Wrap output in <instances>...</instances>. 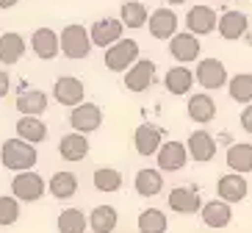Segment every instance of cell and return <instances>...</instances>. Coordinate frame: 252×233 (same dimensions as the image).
<instances>
[{
    "label": "cell",
    "mask_w": 252,
    "mask_h": 233,
    "mask_svg": "<svg viewBox=\"0 0 252 233\" xmlns=\"http://www.w3.org/2000/svg\"><path fill=\"white\" fill-rule=\"evenodd\" d=\"M0 161L11 172H28L31 166H36V147L31 142H25V139H20V136H14V139L3 142Z\"/></svg>",
    "instance_id": "cell-1"
},
{
    "label": "cell",
    "mask_w": 252,
    "mask_h": 233,
    "mask_svg": "<svg viewBox=\"0 0 252 233\" xmlns=\"http://www.w3.org/2000/svg\"><path fill=\"white\" fill-rule=\"evenodd\" d=\"M47 192V181L39 172L28 169V172H17L14 181H11V195L20 200V203H36L42 200Z\"/></svg>",
    "instance_id": "cell-2"
},
{
    "label": "cell",
    "mask_w": 252,
    "mask_h": 233,
    "mask_svg": "<svg viewBox=\"0 0 252 233\" xmlns=\"http://www.w3.org/2000/svg\"><path fill=\"white\" fill-rule=\"evenodd\" d=\"M92 47L94 45H92L89 28L72 23V25H67V28L61 31V53H64L67 59H86Z\"/></svg>",
    "instance_id": "cell-3"
},
{
    "label": "cell",
    "mask_w": 252,
    "mask_h": 233,
    "mask_svg": "<svg viewBox=\"0 0 252 233\" xmlns=\"http://www.w3.org/2000/svg\"><path fill=\"white\" fill-rule=\"evenodd\" d=\"M139 61V42L136 39H119L117 45L105 50V67L111 72H127Z\"/></svg>",
    "instance_id": "cell-4"
},
{
    "label": "cell",
    "mask_w": 252,
    "mask_h": 233,
    "mask_svg": "<svg viewBox=\"0 0 252 233\" xmlns=\"http://www.w3.org/2000/svg\"><path fill=\"white\" fill-rule=\"evenodd\" d=\"M194 78H197V83H200L202 89L214 92V89H222V86H227V69H224V64L219 59H202L200 64H197V72H194Z\"/></svg>",
    "instance_id": "cell-5"
},
{
    "label": "cell",
    "mask_w": 252,
    "mask_h": 233,
    "mask_svg": "<svg viewBox=\"0 0 252 233\" xmlns=\"http://www.w3.org/2000/svg\"><path fill=\"white\" fill-rule=\"evenodd\" d=\"M122 31H125V23H122V20H117V17H103V20H97L89 28L92 45L108 50L111 45H117L119 39H122Z\"/></svg>",
    "instance_id": "cell-6"
},
{
    "label": "cell",
    "mask_w": 252,
    "mask_h": 233,
    "mask_svg": "<svg viewBox=\"0 0 252 233\" xmlns=\"http://www.w3.org/2000/svg\"><path fill=\"white\" fill-rule=\"evenodd\" d=\"M69 125L75 133H92L103 125V111L94 103H81L69 111Z\"/></svg>",
    "instance_id": "cell-7"
},
{
    "label": "cell",
    "mask_w": 252,
    "mask_h": 233,
    "mask_svg": "<svg viewBox=\"0 0 252 233\" xmlns=\"http://www.w3.org/2000/svg\"><path fill=\"white\" fill-rule=\"evenodd\" d=\"M156 83V61L139 59L133 67L125 72V86L127 92H144Z\"/></svg>",
    "instance_id": "cell-8"
},
{
    "label": "cell",
    "mask_w": 252,
    "mask_h": 233,
    "mask_svg": "<svg viewBox=\"0 0 252 233\" xmlns=\"http://www.w3.org/2000/svg\"><path fill=\"white\" fill-rule=\"evenodd\" d=\"M53 98L59 100L61 105H69V108H75V105L83 103V98H86V89H83V83L78 81L75 75H61L59 81H56V86H53Z\"/></svg>",
    "instance_id": "cell-9"
},
{
    "label": "cell",
    "mask_w": 252,
    "mask_h": 233,
    "mask_svg": "<svg viewBox=\"0 0 252 233\" xmlns=\"http://www.w3.org/2000/svg\"><path fill=\"white\" fill-rule=\"evenodd\" d=\"M216 25H219V20H216V11L211 6H191L189 14H186V28L194 36H205Z\"/></svg>",
    "instance_id": "cell-10"
},
{
    "label": "cell",
    "mask_w": 252,
    "mask_h": 233,
    "mask_svg": "<svg viewBox=\"0 0 252 233\" xmlns=\"http://www.w3.org/2000/svg\"><path fill=\"white\" fill-rule=\"evenodd\" d=\"M200 36H194V33H175L169 39V53L172 59H178L180 64H189V61H197L200 59Z\"/></svg>",
    "instance_id": "cell-11"
},
{
    "label": "cell",
    "mask_w": 252,
    "mask_h": 233,
    "mask_svg": "<svg viewBox=\"0 0 252 233\" xmlns=\"http://www.w3.org/2000/svg\"><path fill=\"white\" fill-rule=\"evenodd\" d=\"M186 161H189V147L183 142H163L161 150H158V166H161L163 172H178L183 169Z\"/></svg>",
    "instance_id": "cell-12"
},
{
    "label": "cell",
    "mask_w": 252,
    "mask_h": 233,
    "mask_svg": "<svg viewBox=\"0 0 252 233\" xmlns=\"http://www.w3.org/2000/svg\"><path fill=\"white\" fill-rule=\"evenodd\" d=\"M166 203H169L172 211H178V214H197V211H202V200H200V192L191 186H178L172 189L169 197H166Z\"/></svg>",
    "instance_id": "cell-13"
},
{
    "label": "cell",
    "mask_w": 252,
    "mask_h": 233,
    "mask_svg": "<svg viewBox=\"0 0 252 233\" xmlns=\"http://www.w3.org/2000/svg\"><path fill=\"white\" fill-rule=\"evenodd\" d=\"M247 192H250V186H247V178L238 172H227L219 178V183H216V195H219V200H224V203H241L247 197Z\"/></svg>",
    "instance_id": "cell-14"
},
{
    "label": "cell",
    "mask_w": 252,
    "mask_h": 233,
    "mask_svg": "<svg viewBox=\"0 0 252 233\" xmlns=\"http://www.w3.org/2000/svg\"><path fill=\"white\" fill-rule=\"evenodd\" d=\"M186 147H189V156L194 161H200V164H208V161H214L216 156V139L208 131H194L189 139H186Z\"/></svg>",
    "instance_id": "cell-15"
},
{
    "label": "cell",
    "mask_w": 252,
    "mask_h": 233,
    "mask_svg": "<svg viewBox=\"0 0 252 233\" xmlns=\"http://www.w3.org/2000/svg\"><path fill=\"white\" fill-rule=\"evenodd\" d=\"M31 47H33V53H36L39 59H56L61 50V36L56 33L53 28H36L33 31V36H31Z\"/></svg>",
    "instance_id": "cell-16"
},
{
    "label": "cell",
    "mask_w": 252,
    "mask_h": 233,
    "mask_svg": "<svg viewBox=\"0 0 252 233\" xmlns=\"http://www.w3.org/2000/svg\"><path fill=\"white\" fill-rule=\"evenodd\" d=\"M133 144H136L139 156H158V150H161V144H163L161 128H156V125H139L133 133Z\"/></svg>",
    "instance_id": "cell-17"
},
{
    "label": "cell",
    "mask_w": 252,
    "mask_h": 233,
    "mask_svg": "<svg viewBox=\"0 0 252 233\" xmlns=\"http://www.w3.org/2000/svg\"><path fill=\"white\" fill-rule=\"evenodd\" d=\"M219 36L227 39V42H236V39H241L247 33V28H250V17L244 14V11H224L222 17H219Z\"/></svg>",
    "instance_id": "cell-18"
},
{
    "label": "cell",
    "mask_w": 252,
    "mask_h": 233,
    "mask_svg": "<svg viewBox=\"0 0 252 233\" xmlns=\"http://www.w3.org/2000/svg\"><path fill=\"white\" fill-rule=\"evenodd\" d=\"M178 14L172 8H156L150 14V33L156 39H172L178 33Z\"/></svg>",
    "instance_id": "cell-19"
},
{
    "label": "cell",
    "mask_w": 252,
    "mask_h": 233,
    "mask_svg": "<svg viewBox=\"0 0 252 233\" xmlns=\"http://www.w3.org/2000/svg\"><path fill=\"white\" fill-rule=\"evenodd\" d=\"M59 156L64 161H83V158L89 156V139H86V133H75L72 131V133L61 136Z\"/></svg>",
    "instance_id": "cell-20"
},
{
    "label": "cell",
    "mask_w": 252,
    "mask_h": 233,
    "mask_svg": "<svg viewBox=\"0 0 252 233\" xmlns=\"http://www.w3.org/2000/svg\"><path fill=\"white\" fill-rule=\"evenodd\" d=\"M202 222H205L208 228H227L230 222H233V208H230V203H224V200H208L205 205H202Z\"/></svg>",
    "instance_id": "cell-21"
},
{
    "label": "cell",
    "mask_w": 252,
    "mask_h": 233,
    "mask_svg": "<svg viewBox=\"0 0 252 233\" xmlns=\"http://www.w3.org/2000/svg\"><path fill=\"white\" fill-rule=\"evenodd\" d=\"M224 161H227L230 172H238V175L252 172V144H247V142L230 144V147H227V156H224Z\"/></svg>",
    "instance_id": "cell-22"
},
{
    "label": "cell",
    "mask_w": 252,
    "mask_h": 233,
    "mask_svg": "<svg viewBox=\"0 0 252 233\" xmlns=\"http://www.w3.org/2000/svg\"><path fill=\"white\" fill-rule=\"evenodd\" d=\"M17 111L23 117H39L47 111V95L39 89H25L17 95Z\"/></svg>",
    "instance_id": "cell-23"
},
{
    "label": "cell",
    "mask_w": 252,
    "mask_h": 233,
    "mask_svg": "<svg viewBox=\"0 0 252 233\" xmlns=\"http://www.w3.org/2000/svg\"><path fill=\"white\" fill-rule=\"evenodd\" d=\"M186 111H189V117H191L194 122H202V125H208V122L216 117V103H214V98H211V95L200 92V95H191V98H189Z\"/></svg>",
    "instance_id": "cell-24"
},
{
    "label": "cell",
    "mask_w": 252,
    "mask_h": 233,
    "mask_svg": "<svg viewBox=\"0 0 252 233\" xmlns=\"http://www.w3.org/2000/svg\"><path fill=\"white\" fill-rule=\"evenodd\" d=\"M194 81H197V78H194V72L186 67V64L172 67L169 72L163 75V86H166V92H172V95H189Z\"/></svg>",
    "instance_id": "cell-25"
},
{
    "label": "cell",
    "mask_w": 252,
    "mask_h": 233,
    "mask_svg": "<svg viewBox=\"0 0 252 233\" xmlns=\"http://www.w3.org/2000/svg\"><path fill=\"white\" fill-rule=\"evenodd\" d=\"M23 56H25V39L20 36V33L8 31V33H3V36H0V61H3L6 67L17 64Z\"/></svg>",
    "instance_id": "cell-26"
},
{
    "label": "cell",
    "mask_w": 252,
    "mask_h": 233,
    "mask_svg": "<svg viewBox=\"0 0 252 233\" xmlns=\"http://www.w3.org/2000/svg\"><path fill=\"white\" fill-rule=\"evenodd\" d=\"M47 192H50L56 200H69V197L78 192V178H75V172H67V169L56 172L50 181H47Z\"/></svg>",
    "instance_id": "cell-27"
},
{
    "label": "cell",
    "mask_w": 252,
    "mask_h": 233,
    "mask_svg": "<svg viewBox=\"0 0 252 233\" xmlns=\"http://www.w3.org/2000/svg\"><path fill=\"white\" fill-rule=\"evenodd\" d=\"M136 192H139L141 197H156L161 195V189H163V175L161 169H139L136 172V181H133Z\"/></svg>",
    "instance_id": "cell-28"
},
{
    "label": "cell",
    "mask_w": 252,
    "mask_h": 233,
    "mask_svg": "<svg viewBox=\"0 0 252 233\" xmlns=\"http://www.w3.org/2000/svg\"><path fill=\"white\" fill-rule=\"evenodd\" d=\"M119 225V214L114 205H97L89 217V228L94 233H114Z\"/></svg>",
    "instance_id": "cell-29"
},
{
    "label": "cell",
    "mask_w": 252,
    "mask_h": 233,
    "mask_svg": "<svg viewBox=\"0 0 252 233\" xmlns=\"http://www.w3.org/2000/svg\"><path fill=\"white\" fill-rule=\"evenodd\" d=\"M119 20L125 23V28H141V25L150 23V14L141 6V0H125L119 8Z\"/></svg>",
    "instance_id": "cell-30"
},
{
    "label": "cell",
    "mask_w": 252,
    "mask_h": 233,
    "mask_svg": "<svg viewBox=\"0 0 252 233\" xmlns=\"http://www.w3.org/2000/svg\"><path fill=\"white\" fill-rule=\"evenodd\" d=\"M17 136L25 139V142H31V144H39V142H45L47 125L39 122V117H20V122H17Z\"/></svg>",
    "instance_id": "cell-31"
},
{
    "label": "cell",
    "mask_w": 252,
    "mask_h": 233,
    "mask_svg": "<svg viewBox=\"0 0 252 233\" xmlns=\"http://www.w3.org/2000/svg\"><path fill=\"white\" fill-rule=\"evenodd\" d=\"M136 225H139V233H166L169 219H166V214H163V211L147 208V211H141V214H139Z\"/></svg>",
    "instance_id": "cell-32"
},
{
    "label": "cell",
    "mask_w": 252,
    "mask_h": 233,
    "mask_svg": "<svg viewBox=\"0 0 252 233\" xmlns=\"http://www.w3.org/2000/svg\"><path fill=\"white\" fill-rule=\"evenodd\" d=\"M92 183H94L97 192H119L122 189V172L114 166H97L94 175H92Z\"/></svg>",
    "instance_id": "cell-33"
},
{
    "label": "cell",
    "mask_w": 252,
    "mask_h": 233,
    "mask_svg": "<svg viewBox=\"0 0 252 233\" xmlns=\"http://www.w3.org/2000/svg\"><path fill=\"white\" fill-rule=\"evenodd\" d=\"M227 92L230 98L236 100V103H252V75L250 72H238L227 81Z\"/></svg>",
    "instance_id": "cell-34"
},
{
    "label": "cell",
    "mask_w": 252,
    "mask_h": 233,
    "mask_svg": "<svg viewBox=\"0 0 252 233\" xmlns=\"http://www.w3.org/2000/svg\"><path fill=\"white\" fill-rule=\"evenodd\" d=\"M89 219L83 217L81 208H67L59 217V233H86Z\"/></svg>",
    "instance_id": "cell-35"
},
{
    "label": "cell",
    "mask_w": 252,
    "mask_h": 233,
    "mask_svg": "<svg viewBox=\"0 0 252 233\" xmlns=\"http://www.w3.org/2000/svg\"><path fill=\"white\" fill-rule=\"evenodd\" d=\"M17 219H20V200L14 195L0 197V228L14 225Z\"/></svg>",
    "instance_id": "cell-36"
},
{
    "label": "cell",
    "mask_w": 252,
    "mask_h": 233,
    "mask_svg": "<svg viewBox=\"0 0 252 233\" xmlns=\"http://www.w3.org/2000/svg\"><path fill=\"white\" fill-rule=\"evenodd\" d=\"M241 128H244L247 133H252V103L241 111Z\"/></svg>",
    "instance_id": "cell-37"
},
{
    "label": "cell",
    "mask_w": 252,
    "mask_h": 233,
    "mask_svg": "<svg viewBox=\"0 0 252 233\" xmlns=\"http://www.w3.org/2000/svg\"><path fill=\"white\" fill-rule=\"evenodd\" d=\"M8 89H11V78H8L3 69H0V98H6Z\"/></svg>",
    "instance_id": "cell-38"
},
{
    "label": "cell",
    "mask_w": 252,
    "mask_h": 233,
    "mask_svg": "<svg viewBox=\"0 0 252 233\" xmlns=\"http://www.w3.org/2000/svg\"><path fill=\"white\" fill-rule=\"evenodd\" d=\"M20 0H0V8H14Z\"/></svg>",
    "instance_id": "cell-39"
},
{
    "label": "cell",
    "mask_w": 252,
    "mask_h": 233,
    "mask_svg": "<svg viewBox=\"0 0 252 233\" xmlns=\"http://www.w3.org/2000/svg\"><path fill=\"white\" fill-rule=\"evenodd\" d=\"M166 3H169V6H183L186 0H166Z\"/></svg>",
    "instance_id": "cell-40"
},
{
    "label": "cell",
    "mask_w": 252,
    "mask_h": 233,
    "mask_svg": "<svg viewBox=\"0 0 252 233\" xmlns=\"http://www.w3.org/2000/svg\"><path fill=\"white\" fill-rule=\"evenodd\" d=\"M241 3H247V0H241Z\"/></svg>",
    "instance_id": "cell-41"
}]
</instances>
